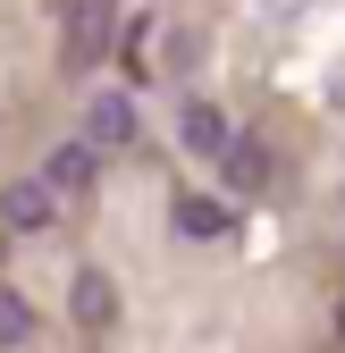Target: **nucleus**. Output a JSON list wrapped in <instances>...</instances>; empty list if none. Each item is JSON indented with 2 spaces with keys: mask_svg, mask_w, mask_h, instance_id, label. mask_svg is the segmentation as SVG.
<instances>
[{
  "mask_svg": "<svg viewBox=\"0 0 345 353\" xmlns=\"http://www.w3.org/2000/svg\"><path fill=\"white\" fill-rule=\"evenodd\" d=\"M0 219H9L17 236H42L59 219V194L42 185V176H9V185H0Z\"/></svg>",
  "mask_w": 345,
  "mask_h": 353,
  "instance_id": "nucleus-1",
  "label": "nucleus"
},
{
  "mask_svg": "<svg viewBox=\"0 0 345 353\" xmlns=\"http://www.w3.org/2000/svg\"><path fill=\"white\" fill-rule=\"evenodd\" d=\"M84 143H93V152L135 143V110H126V93H93V110H84Z\"/></svg>",
  "mask_w": 345,
  "mask_h": 353,
  "instance_id": "nucleus-2",
  "label": "nucleus"
},
{
  "mask_svg": "<svg viewBox=\"0 0 345 353\" xmlns=\"http://www.w3.org/2000/svg\"><path fill=\"white\" fill-rule=\"evenodd\" d=\"M219 176H228V194H262L270 185V152L253 143V135H228L219 143Z\"/></svg>",
  "mask_w": 345,
  "mask_h": 353,
  "instance_id": "nucleus-3",
  "label": "nucleus"
},
{
  "mask_svg": "<svg viewBox=\"0 0 345 353\" xmlns=\"http://www.w3.org/2000/svg\"><path fill=\"white\" fill-rule=\"evenodd\" d=\"M101 42H110V0H76V17H68V68H93Z\"/></svg>",
  "mask_w": 345,
  "mask_h": 353,
  "instance_id": "nucleus-4",
  "label": "nucleus"
},
{
  "mask_svg": "<svg viewBox=\"0 0 345 353\" xmlns=\"http://www.w3.org/2000/svg\"><path fill=\"white\" fill-rule=\"evenodd\" d=\"M68 312H76L84 328H110V320H118V286H110L101 270H76V286H68Z\"/></svg>",
  "mask_w": 345,
  "mask_h": 353,
  "instance_id": "nucleus-5",
  "label": "nucleus"
},
{
  "mask_svg": "<svg viewBox=\"0 0 345 353\" xmlns=\"http://www.w3.org/2000/svg\"><path fill=\"white\" fill-rule=\"evenodd\" d=\"M42 185L51 194H93V143H59L51 168H42Z\"/></svg>",
  "mask_w": 345,
  "mask_h": 353,
  "instance_id": "nucleus-6",
  "label": "nucleus"
},
{
  "mask_svg": "<svg viewBox=\"0 0 345 353\" xmlns=\"http://www.w3.org/2000/svg\"><path fill=\"white\" fill-rule=\"evenodd\" d=\"M177 135H186V152H202V160H219V143H228V118L210 110V101H186V118H177Z\"/></svg>",
  "mask_w": 345,
  "mask_h": 353,
  "instance_id": "nucleus-7",
  "label": "nucleus"
},
{
  "mask_svg": "<svg viewBox=\"0 0 345 353\" xmlns=\"http://www.w3.org/2000/svg\"><path fill=\"white\" fill-rule=\"evenodd\" d=\"M228 219H236V210H228L219 194H186V202H177V228H186V236H228Z\"/></svg>",
  "mask_w": 345,
  "mask_h": 353,
  "instance_id": "nucleus-8",
  "label": "nucleus"
},
{
  "mask_svg": "<svg viewBox=\"0 0 345 353\" xmlns=\"http://www.w3.org/2000/svg\"><path fill=\"white\" fill-rule=\"evenodd\" d=\"M26 336H34V303L17 286H0V345H26Z\"/></svg>",
  "mask_w": 345,
  "mask_h": 353,
  "instance_id": "nucleus-9",
  "label": "nucleus"
},
{
  "mask_svg": "<svg viewBox=\"0 0 345 353\" xmlns=\"http://www.w3.org/2000/svg\"><path fill=\"white\" fill-rule=\"evenodd\" d=\"M328 101H337V110H345V76H337V84H328Z\"/></svg>",
  "mask_w": 345,
  "mask_h": 353,
  "instance_id": "nucleus-10",
  "label": "nucleus"
},
{
  "mask_svg": "<svg viewBox=\"0 0 345 353\" xmlns=\"http://www.w3.org/2000/svg\"><path fill=\"white\" fill-rule=\"evenodd\" d=\"M337 345H345V303H337Z\"/></svg>",
  "mask_w": 345,
  "mask_h": 353,
  "instance_id": "nucleus-11",
  "label": "nucleus"
}]
</instances>
